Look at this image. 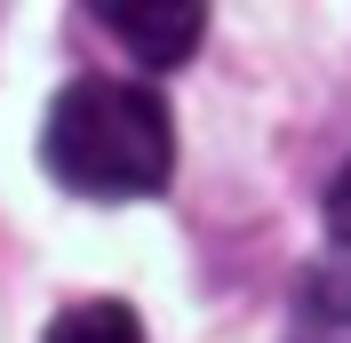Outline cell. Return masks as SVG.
<instances>
[{
    "label": "cell",
    "mask_w": 351,
    "mask_h": 343,
    "mask_svg": "<svg viewBox=\"0 0 351 343\" xmlns=\"http://www.w3.org/2000/svg\"><path fill=\"white\" fill-rule=\"evenodd\" d=\"M96 24H104L144 72H168V64H184V56L199 48L208 8H199V0H104Z\"/></svg>",
    "instance_id": "7a4b0ae2"
},
{
    "label": "cell",
    "mask_w": 351,
    "mask_h": 343,
    "mask_svg": "<svg viewBox=\"0 0 351 343\" xmlns=\"http://www.w3.org/2000/svg\"><path fill=\"white\" fill-rule=\"evenodd\" d=\"M280 343H351V256H311V272L295 279Z\"/></svg>",
    "instance_id": "3957f363"
},
{
    "label": "cell",
    "mask_w": 351,
    "mask_h": 343,
    "mask_svg": "<svg viewBox=\"0 0 351 343\" xmlns=\"http://www.w3.org/2000/svg\"><path fill=\"white\" fill-rule=\"evenodd\" d=\"M328 248L351 256V160L335 168V184H328Z\"/></svg>",
    "instance_id": "5b68a950"
},
{
    "label": "cell",
    "mask_w": 351,
    "mask_h": 343,
    "mask_svg": "<svg viewBox=\"0 0 351 343\" xmlns=\"http://www.w3.org/2000/svg\"><path fill=\"white\" fill-rule=\"evenodd\" d=\"M40 160L64 192L88 200H152L176 176L168 96L144 80H72L40 120Z\"/></svg>",
    "instance_id": "6da1fadb"
},
{
    "label": "cell",
    "mask_w": 351,
    "mask_h": 343,
    "mask_svg": "<svg viewBox=\"0 0 351 343\" xmlns=\"http://www.w3.org/2000/svg\"><path fill=\"white\" fill-rule=\"evenodd\" d=\"M48 343H144V320H136L120 296H96V303H64L48 320Z\"/></svg>",
    "instance_id": "277c9868"
}]
</instances>
